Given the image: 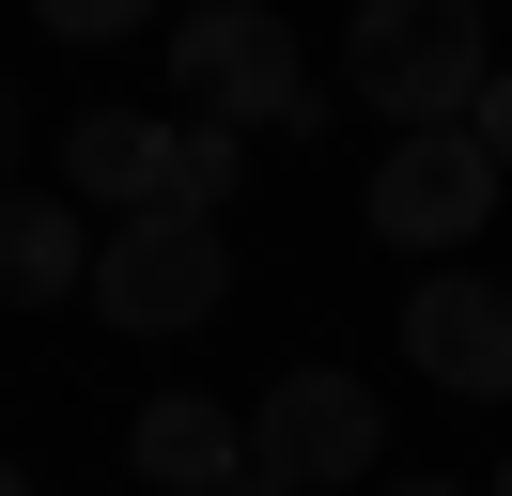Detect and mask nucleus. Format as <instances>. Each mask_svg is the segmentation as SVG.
<instances>
[{
  "label": "nucleus",
  "instance_id": "nucleus-1",
  "mask_svg": "<svg viewBox=\"0 0 512 496\" xmlns=\"http://www.w3.org/2000/svg\"><path fill=\"white\" fill-rule=\"evenodd\" d=\"M171 109L233 124V140H311L326 93H311V62H295L280 0H187V16H171Z\"/></svg>",
  "mask_w": 512,
  "mask_h": 496
},
{
  "label": "nucleus",
  "instance_id": "nucleus-2",
  "mask_svg": "<svg viewBox=\"0 0 512 496\" xmlns=\"http://www.w3.org/2000/svg\"><path fill=\"white\" fill-rule=\"evenodd\" d=\"M342 78H357V109H373L388 140H404V124H466L481 78H497V0H357Z\"/></svg>",
  "mask_w": 512,
  "mask_h": 496
},
{
  "label": "nucleus",
  "instance_id": "nucleus-3",
  "mask_svg": "<svg viewBox=\"0 0 512 496\" xmlns=\"http://www.w3.org/2000/svg\"><path fill=\"white\" fill-rule=\"evenodd\" d=\"M94 310L125 341H187V326H218L233 310V217H109L94 233Z\"/></svg>",
  "mask_w": 512,
  "mask_h": 496
},
{
  "label": "nucleus",
  "instance_id": "nucleus-4",
  "mask_svg": "<svg viewBox=\"0 0 512 496\" xmlns=\"http://www.w3.org/2000/svg\"><path fill=\"white\" fill-rule=\"evenodd\" d=\"M249 465H264V481H295V496H357V481L388 465V403H373V372H326V357L264 372V403H249Z\"/></svg>",
  "mask_w": 512,
  "mask_h": 496
},
{
  "label": "nucleus",
  "instance_id": "nucleus-5",
  "mask_svg": "<svg viewBox=\"0 0 512 496\" xmlns=\"http://www.w3.org/2000/svg\"><path fill=\"white\" fill-rule=\"evenodd\" d=\"M497 186H512V171L481 155V124H404V140L373 155V202H357V217H373L388 248H481Z\"/></svg>",
  "mask_w": 512,
  "mask_h": 496
},
{
  "label": "nucleus",
  "instance_id": "nucleus-6",
  "mask_svg": "<svg viewBox=\"0 0 512 496\" xmlns=\"http://www.w3.org/2000/svg\"><path fill=\"white\" fill-rule=\"evenodd\" d=\"M404 372L450 403H512V279H481V264L404 279Z\"/></svg>",
  "mask_w": 512,
  "mask_h": 496
},
{
  "label": "nucleus",
  "instance_id": "nucleus-7",
  "mask_svg": "<svg viewBox=\"0 0 512 496\" xmlns=\"http://www.w3.org/2000/svg\"><path fill=\"white\" fill-rule=\"evenodd\" d=\"M125 465H140L156 496H233V481H249V419H218V403L156 388V403H140V434H125Z\"/></svg>",
  "mask_w": 512,
  "mask_h": 496
},
{
  "label": "nucleus",
  "instance_id": "nucleus-8",
  "mask_svg": "<svg viewBox=\"0 0 512 496\" xmlns=\"http://www.w3.org/2000/svg\"><path fill=\"white\" fill-rule=\"evenodd\" d=\"M63 186L109 202V217H156V202H171V124H156V109H78V124H63Z\"/></svg>",
  "mask_w": 512,
  "mask_h": 496
},
{
  "label": "nucleus",
  "instance_id": "nucleus-9",
  "mask_svg": "<svg viewBox=\"0 0 512 496\" xmlns=\"http://www.w3.org/2000/svg\"><path fill=\"white\" fill-rule=\"evenodd\" d=\"M63 295H94V217L0 186V310H63Z\"/></svg>",
  "mask_w": 512,
  "mask_h": 496
},
{
  "label": "nucleus",
  "instance_id": "nucleus-10",
  "mask_svg": "<svg viewBox=\"0 0 512 496\" xmlns=\"http://www.w3.org/2000/svg\"><path fill=\"white\" fill-rule=\"evenodd\" d=\"M233 186H249V140L233 124H171V217H233Z\"/></svg>",
  "mask_w": 512,
  "mask_h": 496
},
{
  "label": "nucleus",
  "instance_id": "nucleus-11",
  "mask_svg": "<svg viewBox=\"0 0 512 496\" xmlns=\"http://www.w3.org/2000/svg\"><path fill=\"white\" fill-rule=\"evenodd\" d=\"M63 47H125V31H156V0H32Z\"/></svg>",
  "mask_w": 512,
  "mask_h": 496
},
{
  "label": "nucleus",
  "instance_id": "nucleus-12",
  "mask_svg": "<svg viewBox=\"0 0 512 496\" xmlns=\"http://www.w3.org/2000/svg\"><path fill=\"white\" fill-rule=\"evenodd\" d=\"M466 124H481V155H497V171H512V62H497V78H481V109H466Z\"/></svg>",
  "mask_w": 512,
  "mask_h": 496
},
{
  "label": "nucleus",
  "instance_id": "nucleus-13",
  "mask_svg": "<svg viewBox=\"0 0 512 496\" xmlns=\"http://www.w3.org/2000/svg\"><path fill=\"white\" fill-rule=\"evenodd\" d=\"M0 171H16V78H0Z\"/></svg>",
  "mask_w": 512,
  "mask_h": 496
},
{
  "label": "nucleus",
  "instance_id": "nucleus-14",
  "mask_svg": "<svg viewBox=\"0 0 512 496\" xmlns=\"http://www.w3.org/2000/svg\"><path fill=\"white\" fill-rule=\"evenodd\" d=\"M0 496H32V465H16V450H0Z\"/></svg>",
  "mask_w": 512,
  "mask_h": 496
},
{
  "label": "nucleus",
  "instance_id": "nucleus-15",
  "mask_svg": "<svg viewBox=\"0 0 512 496\" xmlns=\"http://www.w3.org/2000/svg\"><path fill=\"white\" fill-rule=\"evenodd\" d=\"M233 496H295V481H264V465H249V481H233Z\"/></svg>",
  "mask_w": 512,
  "mask_h": 496
},
{
  "label": "nucleus",
  "instance_id": "nucleus-16",
  "mask_svg": "<svg viewBox=\"0 0 512 496\" xmlns=\"http://www.w3.org/2000/svg\"><path fill=\"white\" fill-rule=\"evenodd\" d=\"M404 496H481V481H404Z\"/></svg>",
  "mask_w": 512,
  "mask_h": 496
},
{
  "label": "nucleus",
  "instance_id": "nucleus-17",
  "mask_svg": "<svg viewBox=\"0 0 512 496\" xmlns=\"http://www.w3.org/2000/svg\"><path fill=\"white\" fill-rule=\"evenodd\" d=\"M481 496H512V465H497V481H481Z\"/></svg>",
  "mask_w": 512,
  "mask_h": 496
}]
</instances>
